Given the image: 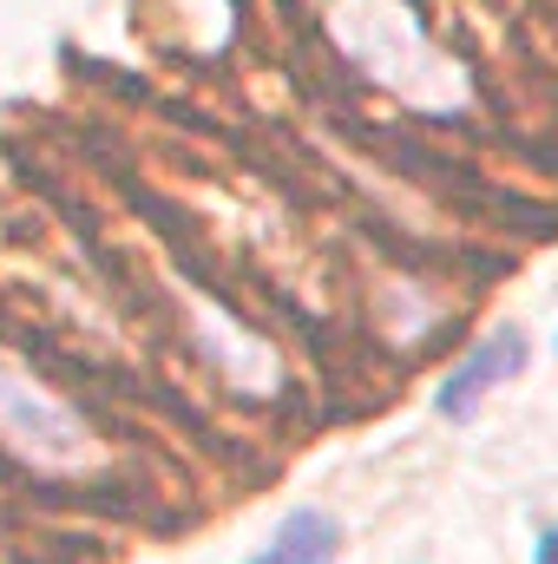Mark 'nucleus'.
Wrapping results in <instances>:
<instances>
[{"instance_id": "7ed1b4c3", "label": "nucleus", "mask_w": 558, "mask_h": 564, "mask_svg": "<svg viewBox=\"0 0 558 564\" xmlns=\"http://www.w3.org/2000/svg\"><path fill=\"white\" fill-rule=\"evenodd\" d=\"M335 558H342V532H335V519H329L322 506H296L250 564H335Z\"/></svg>"}, {"instance_id": "20e7f679", "label": "nucleus", "mask_w": 558, "mask_h": 564, "mask_svg": "<svg viewBox=\"0 0 558 564\" xmlns=\"http://www.w3.org/2000/svg\"><path fill=\"white\" fill-rule=\"evenodd\" d=\"M533 564H558V525L539 539V558H533Z\"/></svg>"}, {"instance_id": "f03ea898", "label": "nucleus", "mask_w": 558, "mask_h": 564, "mask_svg": "<svg viewBox=\"0 0 558 564\" xmlns=\"http://www.w3.org/2000/svg\"><path fill=\"white\" fill-rule=\"evenodd\" d=\"M526 355H533V348H526V335H519V328L486 335V341H480V348H473V355L447 375V381H440L433 408H440L447 421H473V414H480V401H486L493 388H506V381L526 368Z\"/></svg>"}, {"instance_id": "f257e3e1", "label": "nucleus", "mask_w": 558, "mask_h": 564, "mask_svg": "<svg viewBox=\"0 0 558 564\" xmlns=\"http://www.w3.org/2000/svg\"><path fill=\"white\" fill-rule=\"evenodd\" d=\"M0 388L20 401V414L0 408V433H7L26 459H46V466H79V459H86V433H79V421H73L60 401H46L40 388H20L13 375H0Z\"/></svg>"}]
</instances>
